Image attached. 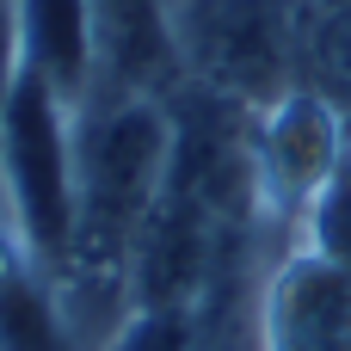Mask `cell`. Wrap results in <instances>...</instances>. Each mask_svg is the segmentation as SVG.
<instances>
[{
    "mask_svg": "<svg viewBox=\"0 0 351 351\" xmlns=\"http://www.w3.org/2000/svg\"><path fill=\"white\" fill-rule=\"evenodd\" d=\"M339 154H346V117L327 99H315L308 86L284 93L265 117V136L253 154V185L284 210H308L315 191L327 185V173L339 167Z\"/></svg>",
    "mask_w": 351,
    "mask_h": 351,
    "instance_id": "cell-2",
    "label": "cell"
},
{
    "mask_svg": "<svg viewBox=\"0 0 351 351\" xmlns=\"http://www.w3.org/2000/svg\"><path fill=\"white\" fill-rule=\"evenodd\" d=\"M12 25H19V62H31L62 93L86 86L93 74L86 0H12Z\"/></svg>",
    "mask_w": 351,
    "mask_h": 351,
    "instance_id": "cell-6",
    "label": "cell"
},
{
    "mask_svg": "<svg viewBox=\"0 0 351 351\" xmlns=\"http://www.w3.org/2000/svg\"><path fill=\"white\" fill-rule=\"evenodd\" d=\"M93 68L117 93H148L173 74V0H86Z\"/></svg>",
    "mask_w": 351,
    "mask_h": 351,
    "instance_id": "cell-4",
    "label": "cell"
},
{
    "mask_svg": "<svg viewBox=\"0 0 351 351\" xmlns=\"http://www.w3.org/2000/svg\"><path fill=\"white\" fill-rule=\"evenodd\" d=\"M265 351H351V271L333 259H290L265 296Z\"/></svg>",
    "mask_w": 351,
    "mask_h": 351,
    "instance_id": "cell-3",
    "label": "cell"
},
{
    "mask_svg": "<svg viewBox=\"0 0 351 351\" xmlns=\"http://www.w3.org/2000/svg\"><path fill=\"white\" fill-rule=\"evenodd\" d=\"M333 6H351V0H333Z\"/></svg>",
    "mask_w": 351,
    "mask_h": 351,
    "instance_id": "cell-9",
    "label": "cell"
},
{
    "mask_svg": "<svg viewBox=\"0 0 351 351\" xmlns=\"http://www.w3.org/2000/svg\"><path fill=\"white\" fill-rule=\"evenodd\" d=\"M0 351H80L43 265L12 228H0Z\"/></svg>",
    "mask_w": 351,
    "mask_h": 351,
    "instance_id": "cell-5",
    "label": "cell"
},
{
    "mask_svg": "<svg viewBox=\"0 0 351 351\" xmlns=\"http://www.w3.org/2000/svg\"><path fill=\"white\" fill-rule=\"evenodd\" d=\"M302 68H308V93L351 117V6L315 0V19L302 25Z\"/></svg>",
    "mask_w": 351,
    "mask_h": 351,
    "instance_id": "cell-7",
    "label": "cell"
},
{
    "mask_svg": "<svg viewBox=\"0 0 351 351\" xmlns=\"http://www.w3.org/2000/svg\"><path fill=\"white\" fill-rule=\"evenodd\" d=\"M19 25H12V0H0V111H6V93H12V74H19Z\"/></svg>",
    "mask_w": 351,
    "mask_h": 351,
    "instance_id": "cell-8",
    "label": "cell"
},
{
    "mask_svg": "<svg viewBox=\"0 0 351 351\" xmlns=\"http://www.w3.org/2000/svg\"><path fill=\"white\" fill-rule=\"evenodd\" d=\"M62 86L19 62L6 111H0V185H6V228L19 247L56 271L74 234V136L62 117Z\"/></svg>",
    "mask_w": 351,
    "mask_h": 351,
    "instance_id": "cell-1",
    "label": "cell"
}]
</instances>
